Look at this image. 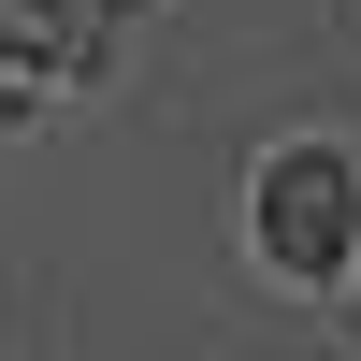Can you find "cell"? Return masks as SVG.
Returning <instances> with one entry per match:
<instances>
[{
	"label": "cell",
	"mask_w": 361,
	"mask_h": 361,
	"mask_svg": "<svg viewBox=\"0 0 361 361\" xmlns=\"http://www.w3.org/2000/svg\"><path fill=\"white\" fill-rule=\"evenodd\" d=\"M0 58H15V73L73 58V15H58V0H0Z\"/></svg>",
	"instance_id": "cell-2"
},
{
	"label": "cell",
	"mask_w": 361,
	"mask_h": 361,
	"mask_svg": "<svg viewBox=\"0 0 361 361\" xmlns=\"http://www.w3.org/2000/svg\"><path fill=\"white\" fill-rule=\"evenodd\" d=\"M260 246H275V275H333L361 246V188L333 145H289L275 173H260Z\"/></svg>",
	"instance_id": "cell-1"
}]
</instances>
